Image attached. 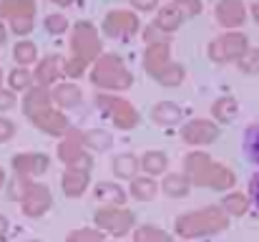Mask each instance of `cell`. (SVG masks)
I'll return each mask as SVG.
<instances>
[{
    "mask_svg": "<svg viewBox=\"0 0 259 242\" xmlns=\"http://www.w3.org/2000/svg\"><path fill=\"white\" fill-rule=\"evenodd\" d=\"M93 197H96V202H103L106 207H123V202H126V192L116 182H98L93 189Z\"/></svg>",
    "mask_w": 259,
    "mask_h": 242,
    "instance_id": "obj_19",
    "label": "cell"
},
{
    "mask_svg": "<svg viewBox=\"0 0 259 242\" xmlns=\"http://www.w3.org/2000/svg\"><path fill=\"white\" fill-rule=\"evenodd\" d=\"M169 63H171V43L169 41L146 46V51H144V68H146L149 76L159 79L169 68Z\"/></svg>",
    "mask_w": 259,
    "mask_h": 242,
    "instance_id": "obj_13",
    "label": "cell"
},
{
    "mask_svg": "<svg viewBox=\"0 0 259 242\" xmlns=\"http://www.w3.org/2000/svg\"><path fill=\"white\" fill-rule=\"evenodd\" d=\"M139 30V18L134 10H108L103 18V33L116 41H128Z\"/></svg>",
    "mask_w": 259,
    "mask_h": 242,
    "instance_id": "obj_10",
    "label": "cell"
},
{
    "mask_svg": "<svg viewBox=\"0 0 259 242\" xmlns=\"http://www.w3.org/2000/svg\"><path fill=\"white\" fill-rule=\"evenodd\" d=\"M229 227V215L222 207H206V210H194L186 215L176 217V235L184 240H196V237H206V235H217L224 232Z\"/></svg>",
    "mask_w": 259,
    "mask_h": 242,
    "instance_id": "obj_2",
    "label": "cell"
},
{
    "mask_svg": "<svg viewBox=\"0 0 259 242\" xmlns=\"http://www.w3.org/2000/svg\"><path fill=\"white\" fill-rule=\"evenodd\" d=\"M131 5L141 13H154L159 8V0H131Z\"/></svg>",
    "mask_w": 259,
    "mask_h": 242,
    "instance_id": "obj_45",
    "label": "cell"
},
{
    "mask_svg": "<svg viewBox=\"0 0 259 242\" xmlns=\"http://www.w3.org/2000/svg\"><path fill=\"white\" fill-rule=\"evenodd\" d=\"M237 114H239V103H237L234 96H222V98H217V101L211 103V116H214L217 121H222V124L234 121Z\"/></svg>",
    "mask_w": 259,
    "mask_h": 242,
    "instance_id": "obj_25",
    "label": "cell"
},
{
    "mask_svg": "<svg viewBox=\"0 0 259 242\" xmlns=\"http://www.w3.org/2000/svg\"><path fill=\"white\" fill-rule=\"evenodd\" d=\"M249 204H252V199H249V194H242V192H232V194H227L224 199H222V210L229 215V217H242V215H247V210H249Z\"/></svg>",
    "mask_w": 259,
    "mask_h": 242,
    "instance_id": "obj_27",
    "label": "cell"
},
{
    "mask_svg": "<svg viewBox=\"0 0 259 242\" xmlns=\"http://www.w3.org/2000/svg\"><path fill=\"white\" fill-rule=\"evenodd\" d=\"M81 136H83V147L91 149V152H106L113 144V136L106 129H88Z\"/></svg>",
    "mask_w": 259,
    "mask_h": 242,
    "instance_id": "obj_29",
    "label": "cell"
},
{
    "mask_svg": "<svg viewBox=\"0 0 259 242\" xmlns=\"http://www.w3.org/2000/svg\"><path fill=\"white\" fill-rule=\"evenodd\" d=\"M144 41L151 46V43H164V41H169V33H164L156 23H151L146 30H144Z\"/></svg>",
    "mask_w": 259,
    "mask_h": 242,
    "instance_id": "obj_40",
    "label": "cell"
},
{
    "mask_svg": "<svg viewBox=\"0 0 259 242\" xmlns=\"http://www.w3.org/2000/svg\"><path fill=\"white\" fill-rule=\"evenodd\" d=\"M48 166H51V159L46 154H18L13 159V169H15V174H18V179L23 184H28L35 177L46 174Z\"/></svg>",
    "mask_w": 259,
    "mask_h": 242,
    "instance_id": "obj_12",
    "label": "cell"
},
{
    "mask_svg": "<svg viewBox=\"0 0 259 242\" xmlns=\"http://www.w3.org/2000/svg\"><path fill=\"white\" fill-rule=\"evenodd\" d=\"M10 30H13L15 36L30 33V30H33V18H15V20H10Z\"/></svg>",
    "mask_w": 259,
    "mask_h": 242,
    "instance_id": "obj_41",
    "label": "cell"
},
{
    "mask_svg": "<svg viewBox=\"0 0 259 242\" xmlns=\"http://www.w3.org/2000/svg\"><path fill=\"white\" fill-rule=\"evenodd\" d=\"M30 242H38V240H30Z\"/></svg>",
    "mask_w": 259,
    "mask_h": 242,
    "instance_id": "obj_53",
    "label": "cell"
},
{
    "mask_svg": "<svg viewBox=\"0 0 259 242\" xmlns=\"http://www.w3.org/2000/svg\"><path fill=\"white\" fill-rule=\"evenodd\" d=\"M214 15H217V23H219L222 28L237 30V28L244 25V20H247V8H244L242 0H222V3L217 5Z\"/></svg>",
    "mask_w": 259,
    "mask_h": 242,
    "instance_id": "obj_14",
    "label": "cell"
},
{
    "mask_svg": "<svg viewBox=\"0 0 259 242\" xmlns=\"http://www.w3.org/2000/svg\"><path fill=\"white\" fill-rule=\"evenodd\" d=\"M83 74H86V63H83L81 58H68V61H63V76L78 79V76H83Z\"/></svg>",
    "mask_w": 259,
    "mask_h": 242,
    "instance_id": "obj_39",
    "label": "cell"
},
{
    "mask_svg": "<svg viewBox=\"0 0 259 242\" xmlns=\"http://www.w3.org/2000/svg\"><path fill=\"white\" fill-rule=\"evenodd\" d=\"M161 189L166 197H174V199H181L189 194L191 189V179L186 174H166V179L161 182Z\"/></svg>",
    "mask_w": 259,
    "mask_h": 242,
    "instance_id": "obj_26",
    "label": "cell"
},
{
    "mask_svg": "<svg viewBox=\"0 0 259 242\" xmlns=\"http://www.w3.org/2000/svg\"><path fill=\"white\" fill-rule=\"evenodd\" d=\"M66 242H103V232L98 227H78L66 235Z\"/></svg>",
    "mask_w": 259,
    "mask_h": 242,
    "instance_id": "obj_35",
    "label": "cell"
},
{
    "mask_svg": "<svg viewBox=\"0 0 259 242\" xmlns=\"http://www.w3.org/2000/svg\"><path fill=\"white\" fill-rule=\"evenodd\" d=\"M5 36H8V30H5V25L0 23V43H5Z\"/></svg>",
    "mask_w": 259,
    "mask_h": 242,
    "instance_id": "obj_49",
    "label": "cell"
},
{
    "mask_svg": "<svg viewBox=\"0 0 259 242\" xmlns=\"http://www.w3.org/2000/svg\"><path fill=\"white\" fill-rule=\"evenodd\" d=\"M249 199H252V202L259 207V171L252 177V179H249Z\"/></svg>",
    "mask_w": 259,
    "mask_h": 242,
    "instance_id": "obj_46",
    "label": "cell"
},
{
    "mask_svg": "<svg viewBox=\"0 0 259 242\" xmlns=\"http://www.w3.org/2000/svg\"><path fill=\"white\" fill-rule=\"evenodd\" d=\"M239 68H242L244 74H257L259 71V51L257 48H249V51L244 53V58L239 61Z\"/></svg>",
    "mask_w": 259,
    "mask_h": 242,
    "instance_id": "obj_38",
    "label": "cell"
},
{
    "mask_svg": "<svg viewBox=\"0 0 259 242\" xmlns=\"http://www.w3.org/2000/svg\"><path fill=\"white\" fill-rule=\"evenodd\" d=\"M40 131H46V134H51V136H66L71 129H68V119L63 116V111L61 109H46V111H40V114H35L33 119H30Z\"/></svg>",
    "mask_w": 259,
    "mask_h": 242,
    "instance_id": "obj_15",
    "label": "cell"
},
{
    "mask_svg": "<svg viewBox=\"0 0 259 242\" xmlns=\"http://www.w3.org/2000/svg\"><path fill=\"white\" fill-rule=\"evenodd\" d=\"M252 18H254V20L259 23V0L254 3V5H252Z\"/></svg>",
    "mask_w": 259,
    "mask_h": 242,
    "instance_id": "obj_48",
    "label": "cell"
},
{
    "mask_svg": "<svg viewBox=\"0 0 259 242\" xmlns=\"http://www.w3.org/2000/svg\"><path fill=\"white\" fill-rule=\"evenodd\" d=\"M91 81L98 86V88H106V91H126L131 88L134 83V76L131 71L123 66L121 56L116 53H103L93 68H91Z\"/></svg>",
    "mask_w": 259,
    "mask_h": 242,
    "instance_id": "obj_3",
    "label": "cell"
},
{
    "mask_svg": "<svg viewBox=\"0 0 259 242\" xmlns=\"http://www.w3.org/2000/svg\"><path fill=\"white\" fill-rule=\"evenodd\" d=\"M166 166H169V159H166L164 152H156V149H154V152H144V154H141V169H144L149 177L164 174Z\"/></svg>",
    "mask_w": 259,
    "mask_h": 242,
    "instance_id": "obj_30",
    "label": "cell"
},
{
    "mask_svg": "<svg viewBox=\"0 0 259 242\" xmlns=\"http://www.w3.org/2000/svg\"><path fill=\"white\" fill-rule=\"evenodd\" d=\"M51 3H58V5H71V3H76V0H51Z\"/></svg>",
    "mask_w": 259,
    "mask_h": 242,
    "instance_id": "obj_50",
    "label": "cell"
},
{
    "mask_svg": "<svg viewBox=\"0 0 259 242\" xmlns=\"http://www.w3.org/2000/svg\"><path fill=\"white\" fill-rule=\"evenodd\" d=\"M151 121L159 126H176L181 121V109L174 101H159L151 109Z\"/></svg>",
    "mask_w": 259,
    "mask_h": 242,
    "instance_id": "obj_23",
    "label": "cell"
},
{
    "mask_svg": "<svg viewBox=\"0 0 259 242\" xmlns=\"http://www.w3.org/2000/svg\"><path fill=\"white\" fill-rule=\"evenodd\" d=\"M174 3L181 5V10L186 13V18H189V15H196V13L201 10V3H199V0H174Z\"/></svg>",
    "mask_w": 259,
    "mask_h": 242,
    "instance_id": "obj_43",
    "label": "cell"
},
{
    "mask_svg": "<svg viewBox=\"0 0 259 242\" xmlns=\"http://www.w3.org/2000/svg\"><path fill=\"white\" fill-rule=\"evenodd\" d=\"M128 189H131V197H134V199H139V202H151V199L156 197V192H159V184L154 182V177L144 174V177H134Z\"/></svg>",
    "mask_w": 259,
    "mask_h": 242,
    "instance_id": "obj_24",
    "label": "cell"
},
{
    "mask_svg": "<svg viewBox=\"0 0 259 242\" xmlns=\"http://www.w3.org/2000/svg\"><path fill=\"white\" fill-rule=\"evenodd\" d=\"M186 20V13L181 10V5L179 3H169L166 8H161L159 13H156V25L164 30V33H174V30H179L181 28V23Z\"/></svg>",
    "mask_w": 259,
    "mask_h": 242,
    "instance_id": "obj_20",
    "label": "cell"
},
{
    "mask_svg": "<svg viewBox=\"0 0 259 242\" xmlns=\"http://www.w3.org/2000/svg\"><path fill=\"white\" fill-rule=\"evenodd\" d=\"M51 93H53V103H56L58 109H66V111L81 106V101H83V91H81L76 83H71V81L58 83Z\"/></svg>",
    "mask_w": 259,
    "mask_h": 242,
    "instance_id": "obj_18",
    "label": "cell"
},
{
    "mask_svg": "<svg viewBox=\"0 0 259 242\" xmlns=\"http://www.w3.org/2000/svg\"><path fill=\"white\" fill-rule=\"evenodd\" d=\"M83 131H68L61 142H58V159L63 161L68 169H76V171H91L93 159L83 147Z\"/></svg>",
    "mask_w": 259,
    "mask_h": 242,
    "instance_id": "obj_6",
    "label": "cell"
},
{
    "mask_svg": "<svg viewBox=\"0 0 259 242\" xmlns=\"http://www.w3.org/2000/svg\"><path fill=\"white\" fill-rule=\"evenodd\" d=\"M5 232H8V220L0 215V237H5Z\"/></svg>",
    "mask_w": 259,
    "mask_h": 242,
    "instance_id": "obj_47",
    "label": "cell"
},
{
    "mask_svg": "<svg viewBox=\"0 0 259 242\" xmlns=\"http://www.w3.org/2000/svg\"><path fill=\"white\" fill-rule=\"evenodd\" d=\"M13 58L18 61V66L28 68L33 63H38V48L33 41H18L15 48H13Z\"/></svg>",
    "mask_w": 259,
    "mask_h": 242,
    "instance_id": "obj_31",
    "label": "cell"
},
{
    "mask_svg": "<svg viewBox=\"0 0 259 242\" xmlns=\"http://www.w3.org/2000/svg\"><path fill=\"white\" fill-rule=\"evenodd\" d=\"M184 174L191 179V184L209 187L217 192H227L237 184V174L232 169L206 157L204 152H191L184 157Z\"/></svg>",
    "mask_w": 259,
    "mask_h": 242,
    "instance_id": "obj_1",
    "label": "cell"
},
{
    "mask_svg": "<svg viewBox=\"0 0 259 242\" xmlns=\"http://www.w3.org/2000/svg\"><path fill=\"white\" fill-rule=\"evenodd\" d=\"M134 242H174V240L169 237V232H164L159 227H151V225H144V227L134 230Z\"/></svg>",
    "mask_w": 259,
    "mask_h": 242,
    "instance_id": "obj_34",
    "label": "cell"
},
{
    "mask_svg": "<svg viewBox=\"0 0 259 242\" xmlns=\"http://www.w3.org/2000/svg\"><path fill=\"white\" fill-rule=\"evenodd\" d=\"M247 51H249V41L239 30H227L209 43V58L214 63H232V61L239 63Z\"/></svg>",
    "mask_w": 259,
    "mask_h": 242,
    "instance_id": "obj_5",
    "label": "cell"
},
{
    "mask_svg": "<svg viewBox=\"0 0 259 242\" xmlns=\"http://www.w3.org/2000/svg\"><path fill=\"white\" fill-rule=\"evenodd\" d=\"M61 74H63V58L56 56V53L40 58V61L35 63V71H33V76H35V83H38V86H51L53 81H58Z\"/></svg>",
    "mask_w": 259,
    "mask_h": 242,
    "instance_id": "obj_17",
    "label": "cell"
},
{
    "mask_svg": "<svg viewBox=\"0 0 259 242\" xmlns=\"http://www.w3.org/2000/svg\"><path fill=\"white\" fill-rule=\"evenodd\" d=\"M186 79V71H184V66H181V63H169V68H166V71H164V74H161V76H159V83H161V86H179V83H181V81Z\"/></svg>",
    "mask_w": 259,
    "mask_h": 242,
    "instance_id": "obj_36",
    "label": "cell"
},
{
    "mask_svg": "<svg viewBox=\"0 0 259 242\" xmlns=\"http://www.w3.org/2000/svg\"><path fill=\"white\" fill-rule=\"evenodd\" d=\"M51 106H53V93L48 91V86H33L23 98V111L28 119H33L35 114H40Z\"/></svg>",
    "mask_w": 259,
    "mask_h": 242,
    "instance_id": "obj_16",
    "label": "cell"
},
{
    "mask_svg": "<svg viewBox=\"0 0 259 242\" xmlns=\"http://www.w3.org/2000/svg\"><path fill=\"white\" fill-rule=\"evenodd\" d=\"M3 184H5V169L0 166V187H3Z\"/></svg>",
    "mask_w": 259,
    "mask_h": 242,
    "instance_id": "obj_51",
    "label": "cell"
},
{
    "mask_svg": "<svg viewBox=\"0 0 259 242\" xmlns=\"http://www.w3.org/2000/svg\"><path fill=\"white\" fill-rule=\"evenodd\" d=\"M43 25H46V30H48L51 36H61V33L68 30V20H66V15H61V13H51V15H46Z\"/></svg>",
    "mask_w": 259,
    "mask_h": 242,
    "instance_id": "obj_37",
    "label": "cell"
},
{
    "mask_svg": "<svg viewBox=\"0 0 259 242\" xmlns=\"http://www.w3.org/2000/svg\"><path fill=\"white\" fill-rule=\"evenodd\" d=\"M33 15H35V0H0V20L33 18Z\"/></svg>",
    "mask_w": 259,
    "mask_h": 242,
    "instance_id": "obj_21",
    "label": "cell"
},
{
    "mask_svg": "<svg viewBox=\"0 0 259 242\" xmlns=\"http://www.w3.org/2000/svg\"><path fill=\"white\" fill-rule=\"evenodd\" d=\"M88 171H76V169H66L61 177V189L66 197H81L88 189Z\"/></svg>",
    "mask_w": 259,
    "mask_h": 242,
    "instance_id": "obj_22",
    "label": "cell"
},
{
    "mask_svg": "<svg viewBox=\"0 0 259 242\" xmlns=\"http://www.w3.org/2000/svg\"><path fill=\"white\" fill-rule=\"evenodd\" d=\"M0 83H3V71H0Z\"/></svg>",
    "mask_w": 259,
    "mask_h": 242,
    "instance_id": "obj_52",
    "label": "cell"
},
{
    "mask_svg": "<svg viewBox=\"0 0 259 242\" xmlns=\"http://www.w3.org/2000/svg\"><path fill=\"white\" fill-rule=\"evenodd\" d=\"M71 51H73V58H81L83 63H96L103 51H101V41H98V33L96 28L81 20L76 28H73V36H71Z\"/></svg>",
    "mask_w": 259,
    "mask_h": 242,
    "instance_id": "obj_7",
    "label": "cell"
},
{
    "mask_svg": "<svg viewBox=\"0 0 259 242\" xmlns=\"http://www.w3.org/2000/svg\"><path fill=\"white\" fill-rule=\"evenodd\" d=\"M33 81H35V76H33L28 68H23V66H18V68H13V71L8 74L10 91H23V93H28V91L33 88Z\"/></svg>",
    "mask_w": 259,
    "mask_h": 242,
    "instance_id": "obj_32",
    "label": "cell"
},
{
    "mask_svg": "<svg viewBox=\"0 0 259 242\" xmlns=\"http://www.w3.org/2000/svg\"><path fill=\"white\" fill-rule=\"evenodd\" d=\"M13 106H15L13 91H3V88H0V114H3V111H10Z\"/></svg>",
    "mask_w": 259,
    "mask_h": 242,
    "instance_id": "obj_44",
    "label": "cell"
},
{
    "mask_svg": "<svg viewBox=\"0 0 259 242\" xmlns=\"http://www.w3.org/2000/svg\"><path fill=\"white\" fill-rule=\"evenodd\" d=\"M53 204V194L46 184L40 182H28L23 184V192H20V210L23 215L28 217H43Z\"/></svg>",
    "mask_w": 259,
    "mask_h": 242,
    "instance_id": "obj_8",
    "label": "cell"
},
{
    "mask_svg": "<svg viewBox=\"0 0 259 242\" xmlns=\"http://www.w3.org/2000/svg\"><path fill=\"white\" fill-rule=\"evenodd\" d=\"M96 106H98V111L108 119V121H113V126H118V129H134L139 121H141V116H139V111L126 101V98H121V96H113V93H108V91H101L98 96H96Z\"/></svg>",
    "mask_w": 259,
    "mask_h": 242,
    "instance_id": "obj_4",
    "label": "cell"
},
{
    "mask_svg": "<svg viewBox=\"0 0 259 242\" xmlns=\"http://www.w3.org/2000/svg\"><path fill=\"white\" fill-rule=\"evenodd\" d=\"M244 154L252 164L259 166V124H252L244 131Z\"/></svg>",
    "mask_w": 259,
    "mask_h": 242,
    "instance_id": "obj_33",
    "label": "cell"
},
{
    "mask_svg": "<svg viewBox=\"0 0 259 242\" xmlns=\"http://www.w3.org/2000/svg\"><path fill=\"white\" fill-rule=\"evenodd\" d=\"M93 222L101 232H108V235H116V237L134 230V215L123 207H101L93 215Z\"/></svg>",
    "mask_w": 259,
    "mask_h": 242,
    "instance_id": "obj_9",
    "label": "cell"
},
{
    "mask_svg": "<svg viewBox=\"0 0 259 242\" xmlns=\"http://www.w3.org/2000/svg\"><path fill=\"white\" fill-rule=\"evenodd\" d=\"M219 139V126L214 121L206 119H191L181 126V142L191 144V147H204V144H214Z\"/></svg>",
    "mask_w": 259,
    "mask_h": 242,
    "instance_id": "obj_11",
    "label": "cell"
},
{
    "mask_svg": "<svg viewBox=\"0 0 259 242\" xmlns=\"http://www.w3.org/2000/svg\"><path fill=\"white\" fill-rule=\"evenodd\" d=\"M139 169H141V159L134 154H118L113 159V174L118 179H134L139 177Z\"/></svg>",
    "mask_w": 259,
    "mask_h": 242,
    "instance_id": "obj_28",
    "label": "cell"
},
{
    "mask_svg": "<svg viewBox=\"0 0 259 242\" xmlns=\"http://www.w3.org/2000/svg\"><path fill=\"white\" fill-rule=\"evenodd\" d=\"M13 134H15V124H13L10 119L0 116V144H3V142H10Z\"/></svg>",
    "mask_w": 259,
    "mask_h": 242,
    "instance_id": "obj_42",
    "label": "cell"
}]
</instances>
